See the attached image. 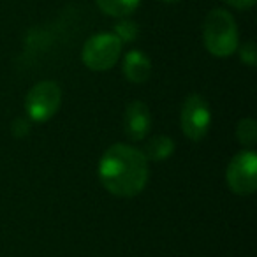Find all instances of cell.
<instances>
[{
    "instance_id": "obj_1",
    "label": "cell",
    "mask_w": 257,
    "mask_h": 257,
    "mask_svg": "<svg viewBox=\"0 0 257 257\" xmlns=\"http://www.w3.org/2000/svg\"><path fill=\"white\" fill-rule=\"evenodd\" d=\"M99 180L109 194L134 197L148 183V161L143 152L128 145L109 147L99 161Z\"/></svg>"
},
{
    "instance_id": "obj_2",
    "label": "cell",
    "mask_w": 257,
    "mask_h": 257,
    "mask_svg": "<svg viewBox=\"0 0 257 257\" xmlns=\"http://www.w3.org/2000/svg\"><path fill=\"white\" fill-rule=\"evenodd\" d=\"M204 46L213 57H229L238 50V29L236 22L225 9H213L208 13L203 27Z\"/></svg>"
},
{
    "instance_id": "obj_3",
    "label": "cell",
    "mask_w": 257,
    "mask_h": 257,
    "mask_svg": "<svg viewBox=\"0 0 257 257\" xmlns=\"http://www.w3.org/2000/svg\"><path fill=\"white\" fill-rule=\"evenodd\" d=\"M121 53V41L113 32H102L92 36L81 51L83 64L92 71H107L118 62Z\"/></svg>"
},
{
    "instance_id": "obj_4",
    "label": "cell",
    "mask_w": 257,
    "mask_h": 257,
    "mask_svg": "<svg viewBox=\"0 0 257 257\" xmlns=\"http://www.w3.org/2000/svg\"><path fill=\"white\" fill-rule=\"evenodd\" d=\"M62 104V90L55 81H41L30 88L25 99L27 116L43 123L53 118Z\"/></svg>"
},
{
    "instance_id": "obj_5",
    "label": "cell",
    "mask_w": 257,
    "mask_h": 257,
    "mask_svg": "<svg viewBox=\"0 0 257 257\" xmlns=\"http://www.w3.org/2000/svg\"><path fill=\"white\" fill-rule=\"evenodd\" d=\"M229 189L238 196H250L257 190V155L243 150L232 157L225 171Z\"/></svg>"
},
{
    "instance_id": "obj_6",
    "label": "cell",
    "mask_w": 257,
    "mask_h": 257,
    "mask_svg": "<svg viewBox=\"0 0 257 257\" xmlns=\"http://www.w3.org/2000/svg\"><path fill=\"white\" fill-rule=\"evenodd\" d=\"M182 131L189 140L201 141L210 131L211 125V109L206 99L201 95H190L185 99L180 113Z\"/></svg>"
},
{
    "instance_id": "obj_7",
    "label": "cell",
    "mask_w": 257,
    "mask_h": 257,
    "mask_svg": "<svg viewBox=\"0 0 257 257\" xmlns=\"http://www.w3.org/2000/svg\"><path fill=\"white\" fill-rule=\"evenodd\" d=\"M123 127L125 134L131 141L145 140L152 128V114L147 104L141 102V100L128 102L127 109H125Z\"/></svg>"
},
{
    "instance_id": "obj_8",
    "label": "cell",
    "mask_w": 257,
    "mask_h": 257,
    "mask_svg": "<svg viewBox=\"0 0 257 257\" xmlns=\"http://www.w3.org/2000/svg\"><path fill=\"white\" fill-rule=\"evenodd\" d=\"M123 74L131 83H145L152 74V62L138 50L128 51L123 58Z\"/></svg>"
},
{
    "instance_id": "obj_9",
    "label": "cell",
    "mask_w": 257,
    "mask_h": 257,
    "mask_svg": "<svg viewBox=\"0 0 257 257\" xmlns=\"http://www.w3.org/2000/svg\"><path fill=\"white\" fill-rule=\"evenodd\" d=\"M173 152H175V141L166 134H159V136L148 140V143L145 145L143 155L147 157V161L164 162L171 157Z\"/></svg>"
},
{
    "instance_id": "obj_10",
    "label": "cell",
    "mask_w": 257,
    "mask_h": 257,
    "mask_svg": "<svg viewBox=\"0 0 257 257\" xmlns=\"http://www.w3.org/2000/svg\"><path fill=\"white\" fill-rule=\"evenodd\" d=\"M141 0H97V6L106 15L114 18H125L140 6Z\"/></svg>"
},
{
    "instance_id": "obj_11",
    "label": "cell",
    "mask_w": 257,
    "mask_h": 257,
    "mask_svg": "<svg viewBox=\"0 0 257 257\" xmlns=\"http://www.w3.org/2000/svg\"><path fill=\"white\" fill-rule=\"evenodd\" d=\"M238 141L245 147H253L257 141V123L253 118H243L236 127Z\"/></svg>"
},
{
    "instance_id": "obj_12",
    "label": "cell",
    "mask_w": 257,
    "mask_h": 257,
    "mask_svg": "<svg viewBox=\"0 0 257 257\" xmlns=\"http://www.w3.org/2000/svg\"><path fill=\"white\" fill-rule=\"evenodd\" d=\"M138 32H140V30H138L136 23L131 22V20H121V22H118L116 25H114L113 34L121 41V44H123V43H133L138 37Z\"/></svg>"
},
{
    "instance_id": "obj_13",
    "label": "cell",
    "mask_w": 257,
    "mask_h": 257,
    "mask_svg": "<svg viewBox=\"0 0 257 257\" xmlns=\"http://www.w3.org/2000/svg\"><path fill=\"white\" fill-rule=\"evenodd\" d=\"M239 58H241L243 64H246V65H255V62H257V51H255V44H253L252 41H248V43H245L241 46V50H239Z\"/></svg>"
},
{
    "instance_id": "obj_14",
    "label": "cell",
    "mask_w": 257,
    "mask_h": 257,
    "mask_svg": "<svg viewBox=\"0 0 257 257\" xmlns=\"http://www.w3.org/2000/svg\"><path fill=\"white\" fill-rule=\"evenodd\" d=\"M11 133L15 138H23L29 134V121L25 118H16L11 125Z\"/></svg>"
},
{
    "instance_id": "obj_15",
    "label": "cell",
    "mask_w": 257,
    "mask_h": 257,
    "mask_svg": "<svg viewBox=\"0 0 257 257\" xmlns=\"http://www.w3.org/2000/svg\"><path fill=\"white\" fill-rule=\"evenodd\" d=\"M225 2L236 9H250L255 4V0H225Z\"/></svg>"
},
{
    "instance_id": "obj_16",
    "label": "cell",
    "mask_w": 257,
    "mask_h": 257,
    "mask_svg": "<svg viewBox=\"0 0 257 257\" xmlns=\"http://www.w3.org/2000/svg\"><path fill=\"white\" fill-rule=\"evenodd\" d=\"M164 2H178V0H164Z\"/></svg>"
}]
</instances>
